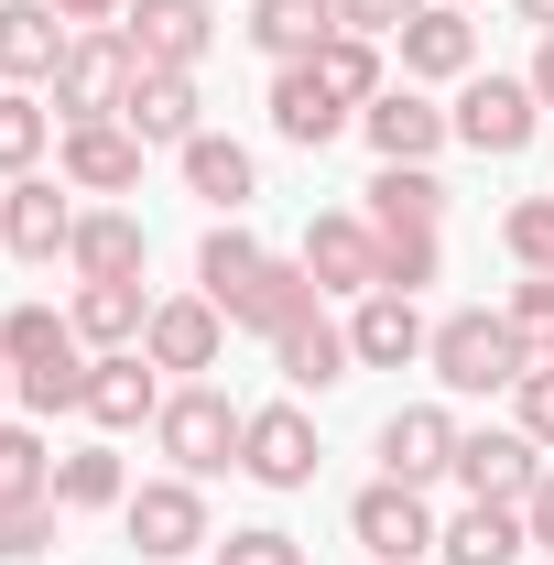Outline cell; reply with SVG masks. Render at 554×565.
<instances>
[{
	"instance_id": "13",
	"label": "cell",
	"mask_w": 554,
	"mask_h": 565,
	"mask_svg": "<svg viewBox=\"0 0 554 565\" xmlns=\"http://www.w3.org/2000/svg\"><path fill=\"white\" fill-rule=\"evenodd\" d=\"M141 152H152V141H141L131 120H76V131H66V185H76V196H131Z\"/></svg>"
},
{
	"instance_id": "34",
	"label": "cell",
	"mask_w": 554,
	"mask_h": 565,
	"mask_svg": "<svg viewBox=\"0 0 554 565\" xmlns=\"http://www.w3.org/2000/svg\"><path fill=\"white\" fill-rule=\"evenodd\" d=\"M316 76L338 87L348 109H370V98H381V44H370V33H327V55H316Z\"/></svg>"
},
{
	"instance_id": "41",
	"label": "cell",
	"mask_w": 554,
	"mask_h": 565,
	"mask_svg": "<svg viewBox=\"0 0 554 565\" xmlns=\"http://www.w3.org/2000/svg\"><path fill=\"white\" fill-rule=\"evenodd\" d=\"M511 403H522V435H533V446H554V359H533V370L511 381Z\"/></svg>"
},
{
	"instance_id": "37",
	"label": "cell",
	"mask_w": 554,
	"mask_h": 565,
	"mask_svg": "<svg viewBox=\"0 0 554 565\" xmlns=\"http://www.w3.org/2000/svg\"><path fill=\"white\" fill-rule=\"evenodd\" d=\"M55 511H66L55 490H44V500H0V555H11V565H33L44 544H55Z\"/></svg>"
},
{
	"instance_id": "38",
	"label": "cell",
	"mask_w": 554,
	"mask_h": 565,
	"mask_svg": "<svg viewBox=\"0 0 554 565\" xmlns=\"http://www.w3.org/2000/svg\"><path fill=\"white\" fill-rule=\"evenodd\" d=\"M500 239H511L522 273H554V196H522V207L500 217Z\"/></svg>"
},
{
	"instance_id": "21",
	"label": "cell",
	"mask_w": 554,
	"mask_h": 565,
	"mask_svg": "<svg viewBox=\"0 0 554 565\" xmlns=\"http://www.w3.org/2000/svg\"><path fill=\"white\" fill-rule=\"evenodd\" d=\"M327 33H348L338 0H251V44H262L273 66H305V55H327Z\"/></svg>"
},
{
	"instance_id": "45",
	"label": "cell",
	"mask_w": 554,
	"mask_h": 565,
	"mask_svg": "<svg viewBox=\"0 0 554 565\" xmlns=\"http://www.w3.org/2000/svg\"><path fill=\"white\" fill-rule=\"evenodd\" d=\"M533 98L554 109V33H544V55H533Z\"/></svg>"
},
{
	"instance_id": "4",
	"label": "cell",
	"mask_w": 554,
	"mask_h": 565,
	"mask_svg": "<svg viewBox=\"0 0 554 565\" xmlns=\"http://www.w3.org/2000/svg\"><path fill=\"white\" fill-rule=\"evenodd\" d=\"M131 76H141L131 33H76V44H66V66H55V109H66V131H76V120H120Z\"/></svg>"
},
{
	"instance_id": "26",
	"label": "cell",
	"mask_w": 554,
	"mask_h": 565,
	"mask_svg": "<svg viewBox=\"0 0 554 565\" xmlns=\"http://www.w3.org/2000/svg\"><path fill=\"white\" fill-rule=\"evenodd\" d=\"M273 359H283V381H294V392H327V381H348V327H327V316H294V327H283L273 338Z\"/></svg>"
},
{
	"instance_id": "9",
	"label": "cell",
	"mask_w": 554,
	"mask_h": 565,
	"mask_svg": "<svg viewBox=\"0 0 554 565\" xmlns=\"http://www.w3.org/2000/svg\"><path fill=\"white\" fill-rule=\"evenodd\" d=\"M457 479H468V500H533L544 446L522 424H479V435H457Z\"/></svg>"
},
{
	"instance_id": "32",
	"label": "cell",
	"mask_w": 554,
	"mask_h": 565,
	"mask_svg": "<svg viewBox=\"0 0 554 565\" xmlns=\"http://www.w3.org/2000/svg\"><path fill=\"white\" fill-rule=\"evenodd\" d=\"M55 500H66V511H120L131 479H120V457H109V446H76V457H55Z\"/></svg>"
},
{
	"instance_id": "39",
	"label": "cell",
	"mask_w": 554,
	"mask_h": 565,
	"mask_svg": "<svg viewBox=\"0 0 554 565\" xmlns=\"http://www.w3.org/2000/svg\"><path fill=\"white\" fill-rule=\"evenodd\" d=\"M500 316H511V338H522L533 359H554V273L511 282V305H500Z\"/></svg>"
},
{
	"instance_id": "19",
	"label": "cell",
	"mask_w": 554,
	"mask_h": 565,
	"mask_svg": "<svg viewBox=\"0 0 554 565\" xmlns=\"http://www.w3.org/2000/svg\"><path fill=\"white\" fill-rule=\"evenodd\" d=\"M273 131H283V141H305V152H327V141L348 131V98L327 87V76H316V55L273 76Z\"/></svg>"
},
{
	"instance_id": "12",
	"label": "cell",
	"mask_w": 554,
	"mask_h": 565,
	"mask_svg": "<svg viewBox=\"0 0 554 565\" xmlns=\"http://www.w3.org/2000/svg\"><path fill=\"white\" fill-rule=\"evenodd\" d=\"M66 11L55 0H0V76L11 87H55V66H66Z\"/></svg>"
},
{
	"instance_id": "16",
	"label": "cell",
	"mask_w": 554,
	"mask_h": 565,
	"mask_svg": "<svg viewBox=\"0 0 554 565\" xmlns=\"http://www.w3.org/2000/svg\"><path fill=\"white\" fill-rule=\"evenodd\" d=\"M359 131H370V152H381V163H435V141L457 131V120H446L435 98H414V87H381V98L359 109Z\"/></svg>"
},
{
	"instance_id": "29",
	"label": "cell",
	"mask_w": 554,
	"mask_h": 565,
	"mask_svg": "<svg viewBox=\"0 0 554 565\" xmlns=\"http://www.w3.org/2000/svg\"><path fill=\"white\" fill-rule=\"evenodd\" d=\"M141 327H152L141 282H76V338L87 349H141Z\"/></svg>"
},
{
	"instance_id": "20",
	"label": "cell",
	"mask_w": 554,
	"mask_h": 565,
	"mask_svg": "<svg viewBox=\"0 0 554 565\" xmlns=\"http://www.w3.org/2000/svg\"><path fill=\"white\" fill-rule=\"evenodd\" d=\"M152 414H163V392H152L141 349H98V359H87V424L131 435V424H152Z\"/></svg>"
},
{
	"instance_id": "8",
	"label": "cell",
	"mask_w": 554,
	"mask_h": 565,
	"mask_svg": "<svg viewBox=\"0 0 554 565\" xmlns=\"http://www.w3.org/2000/svg\"><path fill=\"white\" fill-rule=\"evenodd\" d=\"M239 468L262 490H316V424L294 414V403H262V414L239 424Z\"/></svg>"
},
{
	"instance_id": "43",
	"label": "cell",
	"mask_w": 554,
	"mask_h": 565,
	"mask_svg": "<svg viewBox=\"0 0 554 565\" xmlns=\"http://www.w3.org/2000/svg\"><path fill=\"white\" fill-rule=\"evenodd\" d=\"M522 522H533V544H554V468L533 479V500H522Z\"/></svg>"
},
{
	"instance_id": "46",
	"label": "cell",
	"mask_w": 554,
	"mask_h": 565,
	"mask_svg": "<svg viewBox=\"0 0 554 565\" xmlns=\"http://www.w3.org/2000/svg\"><path fill=\"white\" fill-rule=\"evenodd\" d=\"M511 11H522V22H533V33H554V0H511Z\"/></svg>"
},
{
	"instance_id": "24",
	"label": "cell",
	"mask_w": 554,
	"mask_h": 565,
	"mask_svg": "<svg viewBox=\"0 0 554 565\" xmlns=\"http://www.w3.org/2000/svg\"><path fill=\"white\" fill-rule=\"evenodd\" d=\"M424 327L414 316V294H359V316H348V349L370 359V370H403V359H424Z\"/></svg>"
},
{
	"instance_id": "31",
	"label": "cell",
	"mask_w": 554,
	"mask_h": 565,
	"mask_svg": "<svg viewBox=\"0 0 554 565\" xmlns=\"http://www.w3.org/2000/svg\"><path fill=\"white\" fill-rule=\"evenodd\" d=\"M294 316H316V273H305V262H273V273L251 282V305H239L228 327H251V338H283Z\"/></svg>"
},
{
	"instance_id": "33",
	"label": "cell",
	"mask_w": 554,
	"mask_h": 565,
	"mask_svg": "<svg viewBox=\"0 0 554 565\" xmlns=\"http://www.w3.org/2000/svg\"><path fill=\"white\" fill-rule=\"evenodd\" d=\"M44 141H55V109H44L33 87H0V174H33Z\"/></svg>"
},
{
	"instance_id": "30",
	"label": "cell",
	"mask_w": 554,
	"mask_h": 565,
	"mask_svg": "<svg viewBox=\"0 0 554 565\" xmlns=\"http://www.w3.org/2000/svg\"><path fill=\"white\" fill-rule=\"evenodd\" d=\"M185 185H196V196H207V207H251V185H262V174H251V152H239V141H217V131H196L185 141Z\"/></svg>"
},
{
	"instance_id": "2",
	"label": "cell",
	"mask_w": 554,
	"mask_h": 565,
	"mask_svg": "<svg viewBox=\"0 0 554 565\" xmlns=\"http://www.w3.org/2000/svg\"><path fill=\"white\" fill-rule=\"evenodd\" d=\"M239 403L207 392V381H185V392H163V414H152V446L174 457V479H217V468H239Z\"/></svg>"
},
{
	"instance_id": "22",
	"label": "cell",
	"mask_w": 554,
	"mask_h": 565,
	"mask_svg": "<svg viewBox=\"0 0 554 565\" xmlns=\"http://www.w3.org/2000/svg\"><path fill=\"white\" fill-rule=\"evenodd\" d=\"M262 273H273V250H262V239H251L239 217H217L207 239H196V282H207V305H217V316H239Z\"/></svg>"
},
{
	"instance_id": "42",
	"label": "cell",
	"mask_w": 554,
	"mask_h": 565,
	"mask_svg": "<svg viewBox=\"0 0 554 565\" xmlns=\"http://www.w3.org/2000/svg\"><path fill=\"white\" fill-rule=\"evenodd\" d=\"M348 11V33H403L414 11H435V0H338Z\"/></svg>"
},
{
	"instance_id": "23",
	"label": "cell",
	"mask_w": 554,
	"mask_h": 565,
	"mask_svg": "<svg viewBox=\"0 0 554 565\" xmlns=\"http://www.w3.org/2000/svg\"><path fill=\"white\" fill-rule=\"evenodd\" d=\"M120 120H131L141 141H174V152H185V141H196V76L185 66H141L131 98H120Z\"/></svg>"
},
{
	"instance_id": "27",
	"label": "cell",
	"mask_w": 554,
	"mask_h": 565,
	"mask_svg": "<svg viewBox=\"0 0 554 565\" xmlns=\"http://www.w3.org/2000/svg\"><path fill=\"white\" fill-rule=\"evenodd\" d=\"M66 262H76V282H141V228L120 207H98V217H76Z\"/></svg>"
},
{
	"instance_id": "35",
	"label": "cell",
	"mask_w": 554,
	"mask_h": 565,
	"mask_svg": "<svg viewBox=\"0 0 554 565\" xmlns=\"http://www.w3.org/2000/svg\"><path fill=\"white\" fill-rule=\"evenodd\" d=\"M44 490H55L44 435H33V424H0V500H44Z\"/></svg>"
},
{
	"instance_id": "11",
	"label": "cell",
	"mask_w": 554,
	"mask_h": 565,
	"mask_svg": "<svg viewBox=\"0 0 554 565\" xmlns=\"http://www.w3.org/2000/svg\"><path fill=\"white\" fill-rule=\"evenodd\" d=\"M381 479H403V490H424V479H457V414L403 403V414L381 424Z\"/></svg>"
},
{
	"instance_id": "48",
	"label": "cell",
	"mask_w": 554,
	"mask_h": 565,
	"mask_svg": "<svg viewBox=\"0 0 554 565\" xmlns=\"http://www.w3.org/2000/svg\"><path fill=\"white\" fill-rule=\"evenodd\" d=\"M446 11H457V0H446Z\"/></svg>"
},
{
	"instance_id": "36",
	"label": "cell",
	"mask_w": 554,
	"mask_h": 565,
	"mask_svg": "<svg viewBox=\"0 0 554 565\" xmlns=\"http://www.w3.org/2000/svg\"><path fill=\"white\" fill-rule=\"evenodd\" d=\"M435 228H381V294H424L435 282Z\"/></svg>"
},
{
	"instance_id": "6",
	"label": "cell",
	"mask_w": 554,
	"mask_h": 565,
	"mask_svg": "<svg viewBox=\"0 0 554 565\" xmlns=\"http://www.w3.org/2000/svg\"><path fill=\"white\" fill-rule=\"evenodd\" d=\"M533 109H544V98H533V76H468V98H457L446 120H457L468 152H522V141L544 131Z\"/></svg>"
},
{
	"instance_id": "3",
	"label": "cell",
	"mask_w": 554,
	"mask_h": 565,
	"mask_svg": "<svg viewBox=\"0 0 554 565\" xmlns=\"http://www.w3.org/2000/svg\"><path fill=\"white\" fill-rule=\"evenodd\" d=\"M424 359H435L446 392H511V381L533 370V349L511 338V316H446V327L424 338Z\"/></svg>"
},
{
	"instance_id": "15",
	"label": "cell",
	"mask_w": 554,
	"mask_h": 565,
	"mask_svg": "<svg viewBox=\"0 0 554 565\" xmlns=\"http://www.w3.org/2000/svg\"><path fill=\"white\" fill-rule=\"evenodd\" d=\"M305 273H316V294H381V228L370 217H316Z\"/></svg>"
},
{
	"instance_id": "44",
	"label": "cell",
	"mask_w": 554,
	"mask_h": 565,
	"mask_svg": "<svg viewBox=\"0 0 554 565\" xmlns=\"http://www.w3.org/2000/svg\"><path fill=\"white\" fill-rule=\"evenodd\" d=\"M66 22H109V11H131V0H55Z\"/></svg>"
},
{
	"instance_id": "10",
	"label": "cell",
	"mask_w": 554,
	"mask_h": 565,
	"mask_svg": "<svg viewBox=\"0 0 554 565\" xmlns=\"http://www.w3.org/2000/svg\"><path fill=\"white\" fill-rule=\"evenodd\" d=\"M76 185H44V174H11V196H0V250H22V262H66L76 239Z\"/></svg>"
},
{
	"instance_id": "7",
	"label": "cell",
	"mask_w": 554,
	"mask_h": 565,
	"mask_svg": "<svg viewBox=\"0 0 554 565\" xmlns=\"http://www.w3.org/2000/svg\"><path fill=\"white\" fill-rule=\"evenodd\" d=\"M348 533H359V544H370L381 565H414V555H435V533H446V522L424 511V490L381 479V490H359V500H348Z\"/></svg>"
},
{
	"instance_id": "1",
	"label": "cell",
	"mask_w": 554,
	"mask_h": 565,
	"mask_svg": "<svg viewBox=\"0 0 554 565\" xmlns=\"http://www.w3.org/2000/svg\"><path fill=\"white\" fill-rule=\"evenodd\" d=\"M87 338H76V316L55 305H11L0 316V359H11V392L33 403V414H87Z\"/></svg>"
},
{
	"instance_id": "14",
	"label": "cell",
	"mask_w": 554,
	"mask_h": 565,
	"mask_svg": "<svg viewBox=\"0 0 554 565\" xmlns=\"http://www.w3.org/2000/svg\"><path fill=\"white\" fill-rule=\"evenodd\" d=\"M120 33H131L141 66H185V76H196V55L217 44V11H207V0H131Z\"/></svg>"
},
{
	"instance_id": "25",
	"label": "cell",
	"mask_w": 554,
	"mask_h": 565,
	"mask_svg": "<svg viewBox=\"0 0 554 565\" xmlns=\"http://www.w3.org/2000/svg\"><path fill=\"white\" fill-rule=\"evenodd\" d=\"M392 44H403V76H468V66H479V33H468V11H446V0L414 11Z\"/></svg>"
},
{
	"instance_id": "47",
	"label": "cell",
	"mask_w": 554,
	"mask_h": 565,
	"mask_svg": "<svg viewBox=\"0 0 554 565\" xmlns=\"http://www.w3.org/2000/svg\"><path fill=\"white\" fill-rule=\"evenodd\" d=\"M0 392H11V359H0Z\"/></svg>"
},
{
	"instance_id": "40",
	"label": "cell",
	"mask_w": 554,
	"mask_h": 565,
	"mask_svg": "<svg viewBox=\"0 0 554 565\" xmlns=\"http://www.w3.org/2000/svg\"><path fill=\"white\" fill-rule=\"evenodd\" d=\"M217 565H305V544L273 533V522H251V533H228V544H217Z\"/></svg>"
},
{
	"instance_id": "5",
	"label": "cell",
	"mask_w": 554,
	"mask_h": 565,
	"mask_svg": "<svg viewBox=\"0 0 554 565\" xmlns=\"http://www.w3.org/2000/svg\"><path fill=\"white\" fill-rule=\"evenodd\" d=\"M120 522H131V544L152 565H185L196 544H207V500H196V479H141V490L120 500Z\"/></svg>"
},
{
	"instance_id": "18",
	"label": "cell",
	"mask_w": 554,
	"mask_h": 565,
	"mask_svg": "<svg viewBox=\"0 0 554 565\" xmlns=\"http://www.w3.org/2000/svg\"><path fill=\"white\" fill-rule=\"evenodd\" d=\"M522 544H533L522 500H468V511L435 533V555H446V565H522Z\"/></svg>"
},
{
	"instance_id": "28",
	"label": "cell",
	"mask_w": 554,
	"mask_h": 565,
	"mask_svg": "<svg viewBox=\"0 0 554 565\" xmlns=\"http://www.w3.org/2000/svg\"><path fill=\"white\" fill-rule=\"evenodd\" d=\"M435 217H446L435 163H381L370 174V228H435Z\"/></svg>"
},
{
	"instance_id": "17",
	"label": "cell",
	"mask_w": 554,
	"mask_h": 565,
	"mask_svg": "<svg viewBox=\"0 0 554 565\" xmlns=\"http://www.w3.org/2000/svg\"><path fill=\"white\" fill-rule=\"evenodd\" d=\"M217 338H228V316H217L207 294H174V305H152L141 359H152V370H217Z\"/></svg>"
}]
</instances>
